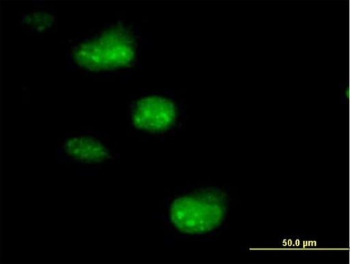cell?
Segmentation results:
<instances>
[{
  "mask_svg": "<svg viewBox=\"0 0 350 264\" xmlns=\"http://www.w3.org/2000/svg\"><path fill=\"white\" fill-rule=\"evenodd\" d=\"M228 211L226 199L218 189H204L175 200L170 219L174 226L185 235H200L217 229Z\"/></svg>",
  "mask_w": 350,
  "mask_h": 264,
  "instance_id": "6da1fadb",
  "label": "cell"
},
{
  "mask_svg": "<svg viewBox=\"0 0 350 264\" xmlns=\"http://www.w3.org/2000/svg\"><path fill=\"white\" fill-rule=\"evenodd\" d=\"M135 40L123 29H109L77 49L78 63L92 70L128 66L135 57Z\"/></svg>",
  "mask_w": 350,
  "mask_h": 264,
  "instance_id": "7a4b0ae2",
  "label": "cell"
},
{
  "mask_svg": "<svg viewBox=\"0 0 350 264\" xmlns=\"http://www.w3.org/2000/svg\"><path fill=\"white\" fill-rule=\"evenodd\" d=\"M178 116V109L170 99L154 96L139 101L132 111L131 120L139 130L162 132L174 127Z\"/></svg>",
  "mask_w": 350,
  "mask_h": 264,
  "instance_id": "3957f363",
  "label": "cell"
},
{
  "mask_svg": "<svg viewBox=\"0 0 350 264\" xmlns=\"http://www.w3.org/2000/svg\"><path fill=\"white\" fill-rule=\"evenodd\" d=\"M64 150L70 158L82 163L101 162L109 157L105 146L91 137H71L66 142Z\"/></svg>",
  "mask_w": 350,
  "mask_h": 264,
  "instance_id": "277c9868",
  "label": "cell"
},
{
  "mask_svg": "<svg viewBox=\"0 0 350 264\" xmlns=\"http://www.w3.org/2000/svg\"><path fill=\"white\" fill-rule=\"evenodd\" d=\"M25 22L29 27L42 31L53 23V17L46 13H34L28 16Z\"/></svg>",
  "mask_w": 350,
  "mask_h": 264,
  "instance_id": "5b68a950",
  "label": "cell"
}]
</instances>
